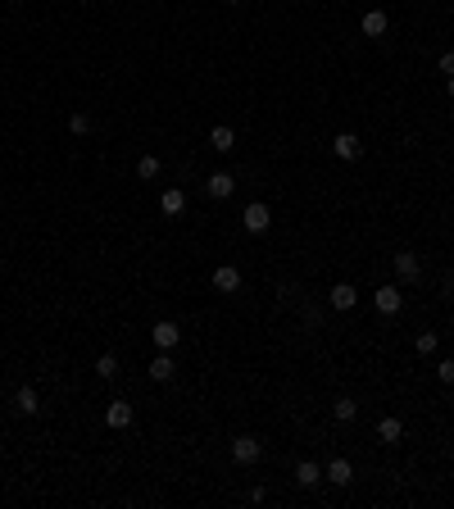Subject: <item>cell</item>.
Instances as JSON below:
<instances>
[{
	"instance_id": "6da1fadb",
	"label": "cell",
	"mask_w": 454,
	"mask_h": 509,
	"mask_svg": "<svg viewBox=\"0 0 454 509\" xmlns=\"http://www.w3.org/2000/svg\"><path fill=\"white\" fill-rule=\"evenodd\" d=\"M259 455H264L259 436H237V441H232V464H255Z\"/></svg>"
},
{
	"instance_id": "7a4b0ae2",
	"label": "cell",
	"mask_w": 454,
	"mask_h": 509,
	"mask_svg": "<svg viewBox=\"0 0 454 509\" xmlns=\"http://www.w3.org/2000/svg\"><path fill=\"white\" fill-rule=\"evenodd\" d=\"M241 223H246V232H255V237H259V232H268L273 214H268V205H259V200H255V205H246V214H241Z\"/></svg>"
},
{
	"instance_id": "3957f363",
	"label": "cell",
	"mask_w": 454,
	"mask_h": 509,
	"mask_svg": "<svg viewBox=\"0 0 454 509\" xmlns=\"http://www.w3.org/2000/svg\"><path fill=\"white\" fill-rule=\"evenodd\" d=\"M373 305H377V314H400L404 296H400V287H377V291H373Z\"/></svg>"
},
{
	"instance_id": "277c9868",
	"label": "cell",
	"mask_w": 454,
	"mask_h": 509,
	"mask_svg": "<svg viewBox=\"0 0 454 509\" xmlns=\"http://www.w3.org/2000/svg\"><path fill=\"white\" fill-rule=\"evenodd\" d=\"M214 291H223V296L241 291V269H237V264H223V269H214Z\"/></svg>"
},
{
	"instance_id": "5b68a950",
	"label": "cell",
	"mask_w": 454,
	"mask_h": 509,
	"mask_svg": "<svg viewBox=\"0 0 454 509\" xmlns=\"http://www.w3.org/2000/svg\"><path fill=\"white\" fill-rule=\"evenodd\" d=\"M132 419H137V414H132V405H128V401H109V410H105V423L114 428V432L132 428Z\"/></svg>"
},
{
	"instance_id": "8992f818",
	"label": "cell",
	"mask_w": 454,
	"mask_h": 509,
	"mask_svg": "<svg viewBox=\"0 0 454 509\" xmlns=\"http://www.w3.org/2000/svg\"><path fill=\"white\" fill-rule=\"evenodd\" d=\"M355 300H359V291L350 287V282H336V287H332V296H327V305H332L336 314H346V309H355Z\"/></svg>"
},
{
	"instance_id": "52a82bcc",
	"label": "cell",
	"mask_w": 454,
	"mask_h": 509,
	"mask_svg": "<svg viewBox=\"0 0 454 509\" xmlns=\"http://www.w3.org/2000/svg\"><path fill=\"white\" fill-rule=\"evenodd\" d=\"M323 477L332 487H350V482H355V464H350V459H332V464L323 468Z\"/></svg>"
},
{
	"instance_id": "ba28073f",
	"label": "cell",
	"mask_w": 454,
	"mask_h": 509,
	"mask_svg": "<svg viewBox=\"0 0 454 509\" xmlns=\"http://www.w3.org/2000/svg\"><path fill=\"white\" fill-rule=\"evenodd\" d=\"M332 151H336V160H359V155H364V146H359L355 132H336Z\"/></svg>"
},
{
	"instance_id": "9c48e42d",
	"label": "cell",
	"mask_w": 454,
	"mask_h": 509,
	"mask_svg": "<svg viewBox=\"0 0 454 509\" xmlns=\"http://www.w3.org/2000/svg\"><path fill=\"white\" fill-rule=\"evenodd\" d=\"M177 341H182V327H177V323H168V318L155 323V346H159V350H173Z\"/></svg>"
},
{
	"instance_id": "30bf717a",
	"label": "cell",
	"mask_w": 454,
	"mask_h": 509,
	"mask_svg": "<svg viewBox=\"0 0 454 509\" xmlns=\"http://www.w3.org/2000/svg\"><path fill=\"white\" fill-rule=\"evenodd\" d=\"M359 28H364V37H386L391 19H386V10H368V14H364V23H359Z\"/></svg>"
},
{
	"instance_id": "8fae6325",
	"label": "cell",
	"mask_w": 454,
	"mask_h": 509,
	"mask_svg": "<svg viewBox=\"0 0 454 509\" xmlns=\"http://www.w3.org/2000/svg\"><path fill=\"white\" fill-rule=\"evenodd\" d=\"M205 191L214 195V200H227V195L237 191V182H232V173H209V182H205Z\"/></svg>"
},
{
	"instance_id": "7c38bea8",
	"label": "cell",
	"mask_w": 454,
	"mask_h": 509,
	"mask_svg": "<svg viewBox=\"0 0 454 509\" xmlns=\"http://www.w3.org/2000/svg\"><path fill=\"white\" fill-rule=\"evenodd\" d=\"M14 410H19V414H37V410H41L37 387H19V391H14Z\"/></svg>"
},
{
	"instance_id": "4fadbf2b",
	"label": "cell",
	"mask_w": 454,
	"mask_h": 509,
	"mask_svg": "<svg viewBox=\"0 0 454 509\" xmlns=\"http://www.w3.org/2000/svg\"><path fill=\"white\" fill-rule=\"evenodd\" d=\"M159 209H164V214H168V218H177V214H182V209H186V195L177 191V186H168V191L159 195Z\"/></svg>"
},
{
	"instance_id": "5bb4252c",
	"label": "cell",
	"mask_w": 454,
	"mask_h": 509,
	"mask_svg": "<svg viewBox=\"0 0 454 509\" xmlns=\"http://www.w3.org/2000/svg\"><path fill=\"white\" fill-rule=\"evenodd\" d=\"M177 373V364H173V355L164 350V355H155V364H150V382H168Z\"/></svg>"
},
{
	"instance_id": "9a60e30c",
	"label": "cell",
	"mask_w": 454,
	"mask_h": 509,
	"mask_svg": "<svg viewBox=\"0 0 454 509\" xmlns=\"http://www.w3.org/2000/svg\"><path fill=\"white\" fill-rule=\"evenodd\" d=\"M400 436H404V423H400V419H382V423H377V441L395 445Z\"/></svg>"
},
{
	"instance_id": "2e32d148",
	"label": "cell",
	"mask_w": 454,
	"mask_h": 509,
	"mask_svg": "<svg viewBox=\"0 0 454 509\" xmlns=\"http://www.w3.org/2000/svg\"><path fill=\"white\" fill-rule=\"evenodd\" d=\"M318 477H323V468H318L314 459H300V464H295V482H300V487H314Z\"/></svg>"
},
{
	"instance_id": "e0dca14e",
	"label": "cell",
	"mask_w": 454,
	"mask_h": 509,
	"mask_svg": "<svg viewBox=\"0 0 454 509\" xmlns=\"http://www.w3.org/2000/svg\"><path fill=\"white\" fill-rule=\"evenodd\" d=\"M395 273H400V278H409V282H418V273H422L418 255H395Z\"/></svg>"
},
{
	"instance_id": "ac0fdd59",
	"label": "cell",
	"mask_w": 454,
	"mask_h": 509,
	"mask_svg": "<svg viewBox=\"0 0 454 509\" xmlns=\"http://www.w3.org/2000/svg\"><path fill=\"white\" fill-rule=\"evenodd\" d=\"M209 146H214V151H232V146H237V132H232V128H214V132H209Z\"/></svg>"
},
{
	"instance_id": "d6986e66",
	"label": "cell",
	"mask_w": 454,
	"mask_h": 509,
	"mask_svg": "<svg viewBox=\"0 0 454 509\" xmlns=\"http://www.w3.org/2000/svg\"><path fill=\"white\" fill-rule=\"evenodd\" d=\"M355 414H359V405L350 401V396H341V401H336V423H355Z\"/></svg>"
},
{
	"instance_id": "ffe728a7",
	"label": "cell",
	"mask_w": 454,
	"mask_h": 509,
	"mask_svg": "<svg viewBox=\"0 0 454 509\" xmlns=\"http://www.w3.org/2000/svg\"><path fill=\"white\" fill-rule=\"evenodd\" d=\"M137 177H159V160H155V155H141V160H137Z\"/></svg>"
},
{
	"instance_id": "44dd1931",
	"label": "cell",
	"mask_w": 454,
	"mask_h": 509,
	"mask_svg": "<svg viewBox=\"0 0 454 509\" xmlns=\"http://www.w3.org/2000/svg\"><path fill=\"white\" fill-rule=\"evenodd\" d=\"M96 373H100V378H114V373H119V359H114V355H100L96 359Z\"/></svg>"
},
{
	"instance_id": "7402d4cb",
	"label": "cell",
	"mask_w": 454,
	"mask_h": 509,
	"mask_svg": "<svg viewBox=\"0 0 454 509\" xmlns=\"http://www.w3.org/2000/svg\"><path fill=\"white\" fill-rule=\"evenodd\" d=\"M413 350H418V355H432V350H436V332H418Z\"/></svg>"
},
{
	"instance_id": "603a6c76",
	"label": "cell",
	"mask_w": 454,
	"mask_h": 509,
	"mask_svg": "<svg viewBox=\"0 0 454 509\" xmlns=\"http://www.w3.org/2000/svg\"><path fill=\"white\" fill-rule=\"evenodd\" d=\"M436 378H441L445 387H454V359H441V364H436Z\"/></svg>"
},
{
	"instance_id": "cb8c5ba5",
	"label": "cell",
	"mask_w": 454,
	"mask_h": 509,
	"mask_svg": "<svg viewBox=\"0 0 454 509\" xmlns=\"http://www.w3.org/2000/svg\"><path fill=\"white\" fill-rule=\"evenodd\" d=\"M68 128L82 137V132H91V119H87V114H73V119H68Z\"/></svg>"
},
{
	"instance_id": "d4e9b609",
	"label": "cell",
	"mask_w": 454,
	"mask_h": 509,
	"mask_svg": "<svg viewBox=\"0 0 454 509\" xmlns=\"http://www.w3.org/2000/svg\"><path fill=\"white\" fill-rule=\"evenodd\" d=\"M436 68H441V73H445V77H454V50H445V55H441V59H436Z\"/></svg>"
},
{
	"instance_id": "484cf974",
	"label": "cell",
	"mask_w": 454,
	"mask_h": 509,
	"mask_svg": "<svg viewBox=\"0 0 454 509\" xmlns=\"http://www.w3.org/2000/svg\"><path fill=\"white\" fill-rule=\"evenodd\" d=\"M445 91H450V100H454V77H445Z\"/></svg>"
},
{
	"instance_id": "4316f807",
	"label": "cell",
	"mask_w": 454,
	"mask_h": 509,
	"mask_svg": "<svg viewBox=\"0 0 454 509\" xmlns=\"http://www.w3.org/2000/svg\"><path fill=\"white\" fill-rule=\"evenodd\" d=\"M227 5H241V0H227Z\"/></svg>"
}]
</instances>
